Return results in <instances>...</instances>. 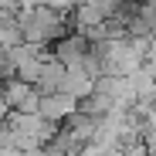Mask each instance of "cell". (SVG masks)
Returning a JSON list of instances; mask_svg holds the SVG:
<instances>
[{"instance_id":"cell-1","label":"cell","mask_w":156,"mask_h":156,"mask_svg":"<svg viewBox=\"0 0 156 156\" xmlns=\"http://www.w3.org/2000/svg\"><path fill=\"white\" fill-rule=\"evenodd\" d=\"M88 51H92V41H88V34H82V31L65 34V37H58L55 44H51V55H55L58 61H65V65H78Z\"/></svg>"},{"instance_id":"cell-2","label":"cell","mask_w":156,"mask_h":156,"mask_svg":"<svg viewBox=\"0 0 156 156\" xmlns=\"http://www.w3.org/2000/svg\"><path fill=\"white\" fill-rule=\"evenodd\" d=\"M78 102H82V98H75V95H68V92H51V95H44L41 98V115L44 119H51V122H65L68 115H75L78 112Z\"/></svg>"},{"instance_id":"cell-3","label":"cell","mask_w":156,"mask_h":156,"mask_svg":"<svg viewBox=\"0 0 156 156\" xmlns=\"http://www.w3.org/2000/svg\"><path fill=\"white\" fill-rule=\"evenodd\" d=\"M61 92H68V95H75V98H85V95L95 92V78L85 71L82 61H78V65H68V75H65Z\"/></svg>"},{"instance_id":"cell-4","label":"cell","mask_w":156,"mask_h":156,"mask_svg":"<svg viewBox=\"0 0 156 156\" xmlns=\"http://www.w3.org/2000/svg\"><path fill=\"white\" fill-rule=\"evenodd\" d=\"M98 115H85V112H75V115H68L65 122H61V129H68V133L78 139V143H92L95 136H98Z\"/></svg>"},{"instance_id":"cell-5","label":"cell","mask_w":156,"mask_h":156,"mask_svg":"<svg viewBox=\"0 0 156 156\" xmlns=\"http://www.w3.org/2000/svg\"><path fill=\"white\" fill-rule=\"evenodd\" d=\"M75 31H92V27H102V24H105L109 17H105V10H102L98 4H92V0H82V4L75 7Z\"/></svg>"},{"instance_id":"cell-6","label":"cell","mask_w":156,"mask_h":156,"mask_svg":"<svg viewBox=\"0 0 156 156\" xmlns=\"http://www.w3.org/2000/svg\"><path fill=\"white\" fill-rule=\"evenodd\" d=\"M0 92H4V98L10 102V109H24V102L37 92V85L24 82V78H7V85L0 88Z\"/></svg>"},{"instance_id":"cell-7","label":"cell","mask_w":156,"mask_h":156,"mask_svg":"<svg viewBox=\"0 0 156 156\" xmlns=\"http://www.w3.org/2000/svg\"><path fill=\"white\" fill-rule=\"evenodd\" d=\"M17 44H24V24L17 20V14H7L4 20H0V48L10 51Z\"/></svg>"},{"instance_id":"cell-8","label":"cell","mask_w":156,"mask_h":156,"mask_svg":"<svg viewBox=\"0 0 156 156\" xmlns=\"http://www.w3.org/2000/svg\"><path fill=\"white\" fill-rule=\"evenodd\" d=\"M112 109H115V102H112L105 92H92V95H85L82 102H78V112H85V115H98V119L109 115Z\"/></svg>"},{"instance_id":"cell-9","label":"cell","mask_w":156,"mask_h":156,"mask_svg":"<svg viewBox=\"0 0 156 156\" xmlns=\"http://www.w3.org/2000/svg\"><path fill=\"white\" fill-rule=\"evenodd\" d=\"M82 4V0H44V7H55L61 14H75V7Z\"/></svg>"},{"instance_id":"cell-10","label":"cell","mask_w":156,"mask_h":156,"mask_svg":"<svg viewBox=\"0 0 156 156\" xmlns=\"http://www.w3.org/2000/svg\"><path fill=\"white\" fill-rule=\"evenodd\" d=\"M122 156H149V149H146V143L139 139V143H133V146H126V149H119Z\"/></svg>"},{"instance_id":"cell-11","label":"cell","mask_w":156,"mask_h":156,"mask_svg":"<svg viewBox=\"0 0 156 156\" xmlns=\"http://www.w3.org/2000/svg\"><path fill=\"white\" fill-rule=\"evenodd\" d=\"M20 10V0H0V14H17Z\"/></svg>"},{"instance_id":"cell-12","label":"cell","mask_w":156,"mask_h":156,"mask_svg":"<svg viewBox=\"0 0 156 156\" xmlns=\"http://www.w3.org/2000/svg\"><path fill=\"white\" fill-rule=\"evenodd\" d=\"M10 112H14V109H10V102L4 98V92H0V122H4V119H7Z\"/></svg>"},{"instance_id":"cell-13","label":"cell","mask_w":156,"mask_h":156,"mask_svg":"<svg viewBox=\"0 0 156 156\" xmlns=\"http://www.w3.org/2000/svg\"><path fill=\"white\" fill-rule=\"evenodd\" d=\"M143 143H146V149H149V156H156V133H153V136H146Z\"/></svg>"},{"instance_id":"cell-14","label":"cell","mask_w":156,"mask_h":156,"mask_svg":"<svg viewBox=\"0 0 156 156\" xmlns=\"http://www.w3.org/2000/svg\"><path fill=\"white\" fill-rule=\"evenodd\" d=\"M4 85H7V75H4V71H0V88H4Z\"/></svg>"},{"instance_id":"cell-15","label":"cell","mask_w":156,"mask_h":156,"mask_svg":"<svg viewBox=\"0 0 156 156\" xmlns=\"http://www.w3.org/2000/svg\"><path fill=\"white\" fill-rule=\"evenodd\" d=\"M153 105H156V95H153Z\"/></svg>"}]
</instances>
